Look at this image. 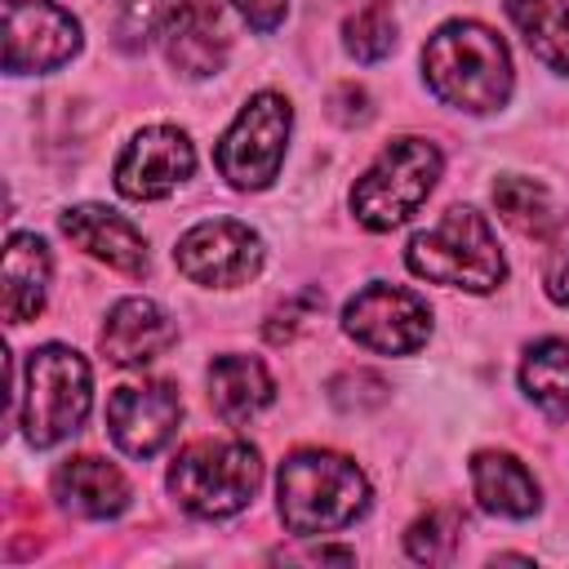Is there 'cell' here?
Wrapping results in <instances>:
<instances>
[{
	"instance_id": "6da1fadb",
	"label": "cell",
	"mask_w": 569,
	"mask_h": 569,
	"mask_svg": "<svg viewBox=\"0 0 569 569\" xmlns=\"http://www.w3.org/2000/svg\"><path fill=\"white\" fill-rule=\"evenodd\" d=\"M422 76L445 107L471 116L498 111L511 98V53L485 22L471 18H453L427 36Z\"/></svg>"
},
{
	"instance_id": "484cf974",
	"label": "cell",
	"mask_w": 569,
	"mask_h": 569,
	"mask_svg": "<svg viewBox=\"0 0 569 569\" xmlns=\"http://www.w3.org/2000/svg\"><path fill=\"white\" fill-rule=\"evenodd\" d=\"M156 27H164V0H120L116 9V44L120 49H142Z\"/></svg>"
},
{
	"instance_id": "5bb4252c",
	"label": "cell",
	"mask_w": 569,
	"mask_h": 569,
	"mask_svg": "<svg viewBox=\"0 0 569 569\" xmlns=\"http://www.w3.org/2000/svg\"><path fill=\"white\" fill-rule=\"evenodd\" d=\"M178 329L169 320V311L151 298H124L107 311V325L98 333V347L111 365L120 369H138V365H151L160 360L169 347H173Z\"/></svg>"
},
{
	"instance_id": "7402d4cb",
	"label": "cell",
	"mask_w": 569,
	"mask_h": 569,
	"mask_svg": "<svg viewBox=\"0 0 569 569\" xmlns=\"http://www.w3.org/2000/svg\"><path fill=\"white\" fill-rule=\"evenodd\" d=\"M493 209L507 227H516L520 236H547L556 213H551V196L542 182L520 178V173H502L493 182Z\"/></svg>"
},
{
	"instance_id": "9a60e30c",
	"label": "cell",
	"mask_w": 569,
	"mask_h": 569,
	"mask_svg": "<svg viewBox=\"0 0 569 569\" xmlns=\"http://www.w3.org/2000/svg\"><path fill=\"white\" fill-rule=\"evenodd\" d=\"M58 227L71 244H80L89 258L107 262L111 271H124V276L147 271V240L124 213H116L107 204H71L58 218Z\"/></svg>"
},
{
	"instance_id": "277c9868",
	"label": "cell",
	"mask_w": 569,
	"mask_h": 569,
	"mask_svg": "<svg viewBox=\"0 0 569 569\" xmlns=\"http://www.w3.org/2000/svg\"><path fill=\"white\" fill-rule=\"evenodd\" d=\"M89 400H93V378L80 351L62 342H44L27 351V373L13 405H18L22 436L36 449H53L67 436H76L89 413Z\"/></svg>"
},
{
	"instance_id": "4fadbf2b",
	"label": "cell",
	"mask_w": 569,
	"mask_h": 569,
	"mask_svg": "<svg viewBox=\"0 0 569 569\" xmlns=\"http://www.w3.org/2000/svg\"><path fill=\"white\" fill-rule=\"evenodd\" d=\"M160 44H164V58H169V67L178 76L204 80V76H218L222 71L227 49H231V36H227L222 13L209 0H182L164 18V27H160Z\"/></svg>"
},
{
	"instance_id": "30bf717a",
	"label": "cell",
	"mask_w": 569,
	"mask_h": 569,
	"mask_svg": "<svg viewBox=\"0 0 569 569\" xmlns=\"http://www.w3.org/2000/svg\"><path fill=\"white\" fill-rule=\"evenodd\" d=\"M342 329L369 351L409 356L431 338V307L400 284H365L342 307Z\"/></svg>"
},
{
	"instance_id": "7a4b0ae2",
	"label": "cell",
	"mask_w": 569,
	"mask_h": 569,
	"mask_svg": "<svg viewBox=\"0 0 569 569\" xmlns=\"http://www.w3.org/2000/svg\"><path fill=\"white\" fill-rule=\"evenodd\" d=\"M276 507L289 533L316 538L356 525L369 511L365 471L333 449H293L276 476Z\"/></svg>"
},
{
	"instance_id": "cb8c5ba5",
	"label": "cell",
	"mask_w": 569,
	"mask_h": 569,
	"mask_svg": "<svg viewBox=\"0 0 569 569\" xmlns=\"http://www.w3.org/2000/svg\"><path fill=\"white\" fill-rule=\"evenodd\" d=\"M462 529H467V516L458 507H431L427 516H418L409 525L405 551L418 565H445V560H453V551L462 542Z\"/></svg>"
},
{
	"instance_id": "603a6c76",
	"label": "cell",
	"mask_w": 569,
	"mask_h": 569,
	"mask_svg": "<svg viewBox=\"0 0 569 569\" xmlns=\"http://www.w3.org/2000/svg\"><path fill=\"white\" fill-rule=\"evenodd\" d=\"M342 49L356 62H378L396 49V18L387 0H360L347 18H342Z\"/></svg>"
},
{
	"instance_id": "52a82bcc",
	"label": "cell",
	"mask_w": 569,
	"mask_h": 569,
	"mask_svg": "<svg viewBox=\"0 0 569 569\" xmlns=\"http://www.w3.org/2000/svg\"><path fill=\"white\" fill-rule=\"evenodd\" d=\"M289 129H293V111L280 93L262 89L253 93L240 116L231 120V129L222 133V142L213 147V164L218 173L240 187V191H262L276 182L284 147H289Z\"/></svg>"
},
{
	"instance_id": "f1b7e54d",
	"label": "cell",
	"mask_w": 569,
	"mask_h": 569,
	"mask_svg": "<svg viewBox=\"0 0 569 569\" xmlns=\"http://www.w3.org/2000/svg\"><path fill=\"white\" fill-rule=\"evenodd\" d=\"M231 9L253 27V31H276L289 13V0H231Z\"/></svg>"
},
{
	"instance_id": "4316f807",
	"label": "cell",
	"mask_w": 569,
	"mask_h": 569,
	"mask_svg": "<svg viewBox=\"0 0 569 569\" xmlns=\"http://www.w3.org/2000/svg\"><path fill=\"white\" fill-rule=\"evenodd\" d=\"M329 396H333V405L338 409H373V405H382L387 400V382L378 378V373H369V369H356V373H342V378H333L329 382Z\"/></svg>"
},
{
	"instance_id": "5b68a950",
	"label": "cell",
	"mask_w": 569,
	"mask_h": 569,
	"mask_svg": "<svg viewBox=\"0 0 569 569\" xmlns=\"http://www.w3.org/2000/svg\"><path fill=\"white\" fill-rule=\"evenodd\" d=\"M262 485V453L249 440H196L169 467V493L187 516L227 520L253 502Z\"/></svg>"
},
{
	"instance_id": "d6986e66",
	"label": "cell",
	"mask_w": 569,
	"mask_h": 569,
	"mask_svg": "<svg viewBox=\"0 0 569 569\" xmlns=\"http://www.w3.org/2000/svg\"><path fill=\"white\" fill-rule=\"evenodd\" d=\"M471 493L485 511L507 516V520H525L542 502L533 471L516 453H502V449H480L471 458Z\"/></svg>"
},
{
	"instance_id": "e0dca14e",
	"label": "cell",
	"mask_w": 569,
	"mask_h": 569,
	"mask_svg": "<svg viewBox=\"0 0 569 569\" xmlns=\"http://www.w3.org/2000/svg\"><path fill=\"white\" fill-rule=\"evenodd\" d=\"M49 249L31 231H13L4 244V271H0V307L9 325H27L40 316L44 293H49Z\"/></svg>"
},
{
	"instance_id": "83f0119b",
	"label": "cell",
	"mask_w": 569,
	"mask_h": 569,
	"mask_svg": "<svg viewBox=\"0 0 569 569\" xmlns=\"http://www.w3.org/2000/svg\"><path fill=\"white\" fill-rule=\"evenodd\" d=\"M329 116L338 120V124H365L369 116H373V107H369V93L360 89V84H338L333 93H329Z\"/></svg>"
},
{
	"instance_id": "8fae6325",
	"label": "cell",
	"mask_w": 569,
	"mask_h": 569,
	"mask_svg": "<svg viewBox=\"0 0 569 569\" xmlns=\"http://www.w3.org/2000/svg\"><path fill=\"white\" fill-rule=\"evenodd\" d=\"M196 169V147L173 124H151L133 133L116 160V191L124 200H164Z\"/></svg>"
},
{
	"instance_id": "7c38bea8",
	"label": "cell",
	"mask_w": 569,
	"mask_h": 569,
	"mask_svg": "<svg viewBox=\"0 0 569 569\" xmlns=\"http://www.w3.org/2000/svg\"><path fill=\"white\" fill-rule=\"evenodd\" d=\"M182 418V400L173 382H138V387H116L107 400V431L120 453L129 458H156Z\"/></svg>"
},
{
	"instance_id": "44dd1931",
	"label": "cell",
	"mask_w": 569,
	"mask_h": 569,
	"mask_svg": "<svg viewBox=\"0 0 569 569\" xmlns=\"http://www.w3.org/2000/svg\"><path fill=\"white\" fill-rule=\"evenodd\" d=\"M507 18L538 62L569 76V4L565 0H507Z\"/></svg>"
},
{
	"instance_id": "3957f363",
	"label": "cell",
	"mask_w": 569,
	"mask_h": 569,
	"mask_svg": "<svg viewBox=\"0 0 569 569\" xmlns=\"http://www.w3.org/2000/svg\"><path fill=\"white\" fill-rule=\"evenodd\" d=\"M405 262L418 280L467 289V293H489L507 276L493 227L471 204H449L436 227L418 231L405 249Z\"/></svg>"
},
{
	"instance_id": "9c48e42d",
	"label": "cell",
	"mask_w": 569,
	"mask_h": 569,
	"mask_svg": "<svg viewBox=\"0 0 569 569\" xmlns=\"http://www.w3.org/2000/svg\"><path fill=\"white\" fill-rule=\"evenodd\" d=\"M4 49L0 62L9 76L58 71L80 53V22L53 0H0Z\"/></svg>"
},
{
	"instance_id": "d4e9b609",
	"label": "cell",
	"mask_w": 569,
	"mask_h": 569,
	"mask_svg": "<svg viewBox=\"0 0 569 569\" xmlns=\"http://www.w3.org/2000/svg\"><path fill=\"white\" fill-rule=\"evenodd\" d=\"M320 311H325V293H320V289H302V293H293L289 302H280V307L267 316V329H262V333H267V342H276V347H280V342H293Z\"/></svg>"
},
{
	"instance_id": "2e32d148",
	"label": "cell",
	"mask_w": 569,
	"mask_h": 569,
	"mask_svg": "<svg viewBox=\"0 0 569 569\" xmlns=\"http://www.w3.org/2000/svg\"><path fill=\"white\" fill-rule=\"evenodd\" d=\"M53 498L62 511L71 516H84V520H107V516H120L129 507V480L120 467H111L107 458H93V453H80V458H67L58 471H53Z\"/></svg>"
},
{
	"instance_id": "f546056e",
	"label": "cell",
	"mask_w": 569,
	"mask_h": 569,
	"mask_svg": "<svg viewBox=\"0 0 569 569\" xmlns=\"http://www.w3.org/2000/svg\"><path fill=\"white\" fill-rule=\"evenodd\" d=\"M542 284H547L551 302L569 307V249H565V244H556V253L547 258V267H542Z\"/></svg>"
},
{
	"instance_id": "8992f818",
	"label": "cell",
	"mask_w": 569,
	"mask_h": 569,
	"mask_svg": "<svg viewBox=\"0 0 569 569\" xmlns=\"http://www.w3.org/2000/svg\"><path fill=\"white\" fill-rule=\"evenodd\" d=\"M440 164L445 160H440V147L431 138H418V133L391 138L378 151V160L351 187L356 222L369 231H391V227L409 222L422 209V200L431 196Z\"/></svg>"
},
{
	"instance_id": "ba28073f",
	"label": "cell",
	"mask_w": 569,
	"mask_h": 569,
	"mask_svg": "<svg viewBox=\"0 0 569 569\" xmlns=\"http://www.w3.org/2000/svg\"><path fill=\"white\" fill-rule=\"evenodd\" d=\"M178 271L204 289H236L262 271V236L236 218H209L178 236Z\"/></svg>"
},
{
	"instance_id": "ffe728a7",
	"label": "cell",
	"mask_w": 569,
	"mask_h": 569,
	"mask_svg": "<svg viewBox=\"0 0 569 569\" xmlns=\"http://www.w3.org/2000/svg\"><path fill=\"white\" fill-rule=\"evenodd\" d=\"M520 387L547 418L565 422L569 418V342L538 338L520 360Z\"/></svg>"
},
{
	"instance_id": "ac0fdd59",
	"label": "cell",
	"mask_w": 569,
	"mask_h": 569,
	"mask_svg": "<svg viewBox=\"0 0 569 569\" xmlns=\"http://www.w3.org/2000/svg\"><path fill=\"white\" fill-rule=\"evenodd\" d=\"M276 400V382L258 356H218L209 365V405L227 427H244Z\"/></svg>"
}]
</instances>
